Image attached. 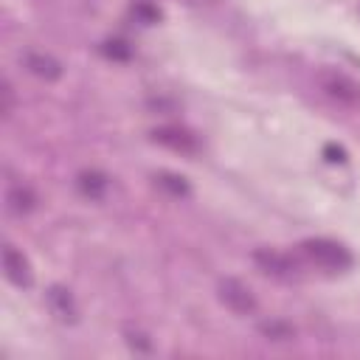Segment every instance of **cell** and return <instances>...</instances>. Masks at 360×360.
I'll return each mask as SVG.
<instances>
[{"label":"cell","instance_id":"cell-1","mask_svg":"<svg viewBox=\"0 0 360 360\" xmlns=\"http://www.w3.org/2000/svg\"><path fill=\"white\" fill-rule=\"evenodd\" d=\"M301 250L309 262H315L323 270H346L352 264V253L340 242H332V239H307Z\"/></svg>","mask_w":360,"mask_h":360},{"label":"cell","instance_id":"cell-2","mask_svg":"<svg viewBox=\"0 0 360 360\" xmlns=\"http://www.w3.org/2000/svg\"><path fill=\"white\" fill-rule=\"evenodd\" d=\"M217 295H219V301H222L233 315H253L256 307H259L253 290H250L248 284H242L239 278H222V281L217 284Z\"/></svg>","mask_w":360,"mask_h":360},{"label":"cell","instance_id":"cell-3","mask_svg":"<svg viewBox=\"0 0 360 360\" xmlns=\"http://www.w3.org/2000/svg\"><path fill=\"white\" fill-rule=\"evenodd\" d=\"M253 262H256V267H259L262 273H267V276H273V278H278V281H292V278H298V264H295L287 253H281V250H276V248H256V250H253Z\"/></svg>","mask_w":360,"mask_h":360},{"label":"cell","instance_id":"cell-4","mask_svg":"<svg viewBox=\"0 0 360 360\" xmlns=\"http://www.w3.org/2000/svg\"><path fill=\"white\" fill-rule=\"evenodd\" d=\"M318 82H321V90H323L329 98L340 101V104H357V101H360V87H357L349 76H343V73H338V70H321Z\"/></svg>","mask_w":360,"mask_h":360},{"label":"cell","instance_id":"cell-5","mask_svg":"<svg viewBox=\"0 0 360 360\" xmlns=\"http://www.w3.org/2000/svg\"><path fill=\"white\" fill-rule=\"evenodd\" d=\"M3 273L14 287H31V281H34L28 259L14 245H3Z\"/></svg>","mask_w":360,"mask_h":360},{"label":"cell","instance_id":"cell-6","mask_svg":"<svg viewBox=\"0 0 360 360\" xmlns=\"http://www.w3.org/2000/svg\"><path fill=\"white\" fill-rule=\"evenodd\" d=\"M152 141L166 146V149L183 152V155L197 152V138L188 129H180V127H158V129H152Z\"/></svg>","mask_w":360,"mask_h":360},{"label":"cell","instance_id":"cell-7","mask_svg":"<svg viewBox=\"0 0 360 360\" xmlns=\"http://www.w3.org/2000/svg\"><path fill=\"white\" fill-rule=\"evenodd\" d=\"M45 298H48L51 312H53L59 321H65V323H73V321H76V301H73V295H70L68 287L53 284V287L45 292Z\"/></svg>","mask_w":360,"mask_h":360},{"label":"cell","instance_id":"cell-8","mask_svg":"<svg viewBox=\"0 0 360 360\" xmlns=\"http://www.w3.org/2000/svg\"><path fill=\"white\" fill-rule=\"evenodd\" d=\"M25 68L34 73V76H39V79H45V82H53V79H59L62 76V65L53 59V56H48V53H25Z\"/></svg>","mask_w":360,"mask_h":360},{"label":"cell","instance_id":"cell-9","mask_svg":"<svg viewBox=\"0 0 360 360\" xmlns=\"http://www.w3.org/2000/svg\"><path fill=\"white\" fill-rule=\"evenodd\" d=\"M6 205H8L11 214H28L37 205V197L28 186H11L8 194H6Z\"/></svg>","mask_w":360,"mask_h":360},{"label":"cell","instance_id":"cell-10","mask_svg":"<svg viewBox=\"0 0 360 360\" xmlns=\"http://www.w3.org/2000/svg\"><path fill=\"white\" fill-rule=\"evenodd\" d=\"M259 332H262L267 340H276V343H284V340H292V338H295V329H292V323H287V321H278V318L262 321V323H259Z\"/></svg>","mask_w":360,"mask_h":360},{"label":"cell","instance_id":"cell-11","mask_svg":"<svg viewBox=\"0 0 360 360\" xmlns=\"http://www.w3.org/2000/svg\"><path fill=\"white\" fill-rule=\"evenodd\" d=\"M79 188L84 197L90 200H98L104 191H107V177L101 172H82L79 174Z\"/></svg>","mask_w":360,"mask_h":360},{"label":"cell","instance_id":"cell-12","mask_svg":"<svg viewBox=\"0 0 360 360\" xmlns=\"http://www.w3.org/2000/svg\"><path fill=\"white\" fill-rule=\"evenodd\" d=\"M155 180H158L160 188H166V191L174 194V197H186V194H188V183H186V177H180V174L163 172V174H158Z\"/></svg>","mask_w":360,"mask_h":360},{"label":"cell","instance_id":"cell-13","mask_svg":"<svg viewBox=\"0 0 360 360\" xmlns=\"http://www.w3.org/2000/svg\"><path fill=\"white\" fill-rule=\"evenodd\" d=\"M11 110H14V90H11L8 82H3L0 84V112H3V118H8Z\"/></svg>","mask_w":360,"mask_h":360},{"label":"cell","instance_id":"cell-14","mask_svg":"<svg viewBox=\"0 0 360 360\" xmlns=\"http://www.w3.org/2000/svg\"><path fill=\"white\" fill-rule=\"evenodd\" d=\"M104 53H107V56H118V59H127V56H129V48H127L121 39H110V42L104 45Z\"/></svg>","mask_w":360,"mask_h":360},{"label":"cell","instance_id":"cell-15","mask_svg":"<svg viewBox=\"0 0 360 360\" xmlns=\"http://www.w3.org/2000/svg\"><path fill=\"white\" fill-rule=\"evenodd\" d=\"M127 343H129V346H138V349H143V352L149 349V343L143 340V335H141V332H127Z\"/></svg>","mask_w":360,"mask_h":360},{"label":"cell","instance_id":"cell-16","mask_svg":"<svg viewBox=\"0 0 360 360\" xmlns=\"http://www.w3.org/2000/svg\"><path fill=\"white\" fill-rule=\"evenodd\" d=\"M135 14H138V17H143L146 22H155V20L160 17L155 8H146V6H135Z\"/></svg>","mask_w":360,"mask_h":360},{"label":"cell","instance_id":"cell-17","mask_svg":"<svg viewBox=\"0 0 360 360\" xmlns=\"http://www.w3.org/2000/svg\"><path fill=\"white\" fill-rule=\"evenodd\" d=\"M323 152H326V155H329V160H343V149H340V146H338V149H335V146H332V143H329V146H326V149H323Z\"/></svg>","mask_w":360,"mask_h":360}]
</instances>
